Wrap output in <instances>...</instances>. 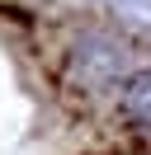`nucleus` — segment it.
I'll return each instance as SVG.
<instances>
[{
  "mask_svg": "<svg viewBox=\"0 0 151 155\" xmlns=\"http://www.w3.org/2000/svg\"><path fill=\"white\" fill-rule=\"evenodd\" d=\"M118 108L132 127L151 132V61H137V66L123 75L118 85Z\"/></svg>",
  "mask_w": 151,
  "mask_h": 155,
  "instance_id": "f257e3e1",
  "label": "nucleus"
}]
</instances>
